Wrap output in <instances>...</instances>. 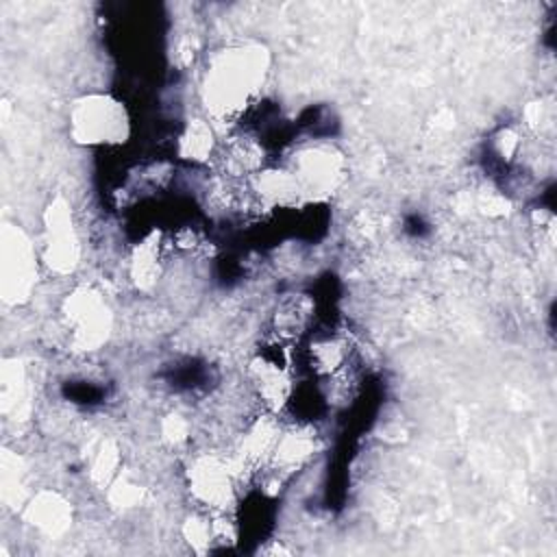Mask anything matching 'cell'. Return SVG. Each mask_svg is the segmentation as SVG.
<instances>
[{
  "label": "cell",
  "instance_id": "1",
  "mask_svg": "<svg viewBox=\"0 0 557 557\" xmlns=\"http://www.w3.org/2000/svg\"><path fill=\"white\" fill-rule=\"evenodd\" d=\"M268 57L259 46H237L213 57L205 76V102L218 120L235 117L263 83Z\"/></svg>",
  "mask_w": 557,
  "mask_h": 557
},
{
  "label": "cell",
  "instance_id": "2",
  "mask_svg": "<svg viewBox=\"0 0 557 557\" xmlns=\"http://www.w3.org/2000/svg\"><path fill=\"white\" fill-rule=\"evenodd\" d=\"M72 133L85 144L122 141L126 135V113L120 102L107 96H87L72 109Z\"/></svg>",
  "mask_w": 557,
  "mask_h": 557
},
{
  "label": "cell",
  "instance_id": "3",
  "mask_svg": "<svg viewBox=\"0 0 557 557\" xmlns=\"http://www.w3.org/2000/svg\"><path fill=\"white\" fill-rule=\"evenodd\" d=\"M65 315L72 324V342L81 350H94L107 339L111 329V315L96 292L83 289L67 298Z\"/></svg>",
  "mask_w": 557,
  "mask_h": 557
},
{
  "label": "cell",
  "instance_id": "4",
  "mask_svg": "<svg viewBox=\"0 0 557 557\" xmlns=\"http://www.w3.org/2000/svg\"><path fill=\"white\" fill-rule=\"evenodd\" d=\"M233 481L235 472L231 470V461L218 455L198 457L189 468V487L194 496L211 509H224L233 500Z\"/></svg>",
  "mask_w": 557,
  "mask_h": 557
},
{
  "label": "cell",
  "instance_id": "5",
  "mask_svg": "<svg viewBox=\"0 0 557 557\" xmlns=\"http://www.w3.org/2000/svg\"><path fill=\"white\" fill-rule=\"evenodd\" d=\"M342 172V159L326 146H315L302 150L294 159V170L292 176L296 178L300 191L309 194H326L331 191Z\"/></svg>",
  "mask_w": 557,
  "mask_h": 557
},
{
  "label": "cell",
  "instance_id": "6",
  "mask_svg": "<svg viewBox=\"0 0 557 557\" xmlns=\"http://www.w3.org/2000/svg\"><path fill=\"white\" fill-rule=\"evenodd\" d=\"M78 257V242L72 228V218L65 202L57 200L48 209L46 226V259L57 272H70Z\"/></svg>",
  "mask_w": 557,
  "mask_h": 557
},
{
  "label": "cell",
  "instance_id": "7",
  "mask_svg": "<svg viewBox=\"0 0 557 557\" xmlns=\"http://www.w3.org/2000/svg\"><path fill=\"white\" fill-rule=\"evenodd\" d=\"M2 259L4 292L11 294L9 298L20 300L30 292L37 274L35 252L20 231L15 233V242H7L2 246Z\"/></svg>",
  "mask_w": 557,
  "mask_h": 557
},
{
  "label": "cell",
  "instance_id": "8",
  "mask_svg": "<svg viewBox=\"0 0 557 557\" xmlns=\"http://www.w3.org/2000/svg\"><path fill=\"white\" fill-rule=\"evenodd\" d=\"M315 448V435L309 429H292L278 435L270 461L278 474L292 472L302 466Z\"/></svg>",
  "mask_w": 557,
  "mask_h": 557
},
{
  "label": "cell",
  "instance_id": "9",
  "mask_svg": "<svg viewBox=\"0 0 557 557\" xmlns=\"http://www.w3.org/2000/svg\"><path fill=\"white\" fill-rule=\"evenodd\" d=\"M28 516L39 529L48 533H61L67 527L70 509L57 494H39L28 505Z\"/></svg>",
  "mask_w": 557,
  "mask_h": 557
},
{
  "label": "cell",
  "instance_id": "10",
  "mask_svg": "<svg viewBox=\"0 0 557 557\" xmlns=\"http://www.w3.org/2000/svg\"><path fill=\"white\" fill-rule=\"evenodd\" d=\"M344 359H346V344L337 337H326L311 346V368H315L322 374L337 372Z\"/></svg>",
  "mask_w": 557,
  "mask_h": 557
},
{
  "label": "cell",
  "instance_id": "11",
  "mask_svg": "<svg viewBox=\"0 0 557 557\" xmlns=\"http://www.w3.org/2000/svg\"><path fill=\"white\" fill-rule=\"evenodd\" d=\"M213 148V133L211 126L202 120H194L185 135L181 137V152L187 159H205Z\"/></svg>",
  "mask_w": 557,
  "mask_h": 557
},
{
  "label": "cell",
  "instance_id": "12",
  "mask_svg": "<svg viewBox=\"0 0 557 557\" xmlns=\"http://www.w3.org/2000/svg\"><path fill=\"white\" fill-rule=\"evenodd\" d=\"M117 446L113 442H102L91 459V476L96 483H102V485H109L111 476L115 474V468H117Z\"/></svg>",
  "mask_w": 557,
  "mask_h": 557
},
{
  "label": "cell",
  "instance_id": "13",
  "mask_svg": "<svg viewBox=\"0 0 557 557\" xmlns=\"http://www.w3.org/2000/svg\"><path fill=\"white\" fill-rule=\"evenodd\" d=\"M111 498H115L117 505H122V507H131V505H135L141 498V490H139L137 483L120 479V481L113 483Z\"/></svg>",
  "mask_w": 557,
  "mask_h": 557
}]
</instances>
